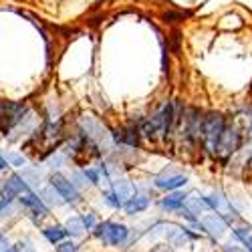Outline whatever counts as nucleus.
Instances as JSON below:
<instances>
[{
	"instance_id": "obj_24",
	"label": "nucleus",
	"mask_w": 252,
	"mask_h": 252,
	"mask_svg": "<svg viewBox=\"0 0 252 252\" xmlns=\"http://www.w3.org/2000/svg\"><path fill=\"white\" fill-rule=\"evenodd\" d=\"M83 176L89 178V180H91V184H99V174H97L95 170H91V167H87V170L83 172Z\"/></svg>"
},
{
	"instance_id": "obj_7",
	"label": "nucleus",
	"mask_w": 252,
	"mask_h": 252,
	"mask_svg": "<svg viewBox=\"0 0 252 252\" xmlns=\"http://www.w3.org/2000/svg\"><path fill=\"white\" fill-rule=\"evenodd\" d=\"M25 192H29V186H27V182H25V178L23 176H10L8 178V182L2 186V196L6 198V200H14L16 196H20V194H25Z\"/></svg>"
},
{
	"instance_id": "obj_29",
	"label": "nucleus",
	"mask_w": 252,
	"mask_h": 252,
	"mask_svg": "<svg viewBox=\"0 0 252 252\" xmlns=\"http://www.w3.org/2000/svg\"><path fill=\"white\" fill-rule=\"evenodd\" d=\"M75 180H79L77 186H87V182H83V176L81 174H75Z\"/></svg>"
},
{
	"instance_id": "obj_4",
	"label": "nucleus",
	"mask_w": 252,
	"mask_h": 252,
	"mask_svg": "<svg viewBox=\"0 0 252 252\" xmlns=\"http://www.w3.org/2000/svg\"><path fill=\"white\" fill-rule=\"evenodd\" d=\"M206 204H208L210 208H214V210H216V214H218L224 222H234V220L238 218V216H236V210L230 206L228 198H226L222 192L210 194V196L206 198Z\"/></svg>"
},
{
	"instance_id": "obj_14",
	"label": "nucleus",
	"mask_w": 252,
	"mask_h": 252,
	"mask_svg": "<svg viewBox=\"0 0 252 252\" xmlns=\"http://www.w3.org/2000/svg\"><path fill=\"white\" fill-rule=\"evenodd\" d=\"M202 119L198 117V111H192V117H188V127H186V133L192 141H196L200 135H202Z\"/></svg>"
},
{
	"instance_id": "obj_3",
	"label": "nucleus",
	"mask_w": 252,
	"mask_h": 252,
	"mask_svg": "<svg viewBox=\"0 0 252 252\" xmlns=\"http://www.w3.org/2000/svg\"><path fill=\"white\" fill-rule=\"evenodd\" d=\"M240 141H242V135L236 127H224V131L218 139V145H216V154L228 158L230 154H234L240 148Z\"/></svg>"
},
{
	"instance_id": "obj_10",
	"label": "nucleus",
	"mask_w": 252,
	"mask_h": 252,
	"mask_svg": "<svg viewBox=\"0 0 252 252\" xmlns=\"http://www.w3.org/2000/svg\"><path fill=\"white\" fill-rule=\"evenodd\" d=\"M186 184H188V178L182 176V174L159 176V178H156V186L159 188V190H167V192L178 190V188H182V186H186Z\"/></svg>"
},
{
	"instance_id": "obj_22",
	"label": "nucleus",
	"mask_w": 252,
	"mask_h": 252,
	"mask_svg": "<svg viewBox=\"0 0 252 252\" xmlns=\"http://www.w3.org/2000/svg\"><path fill=\"white\" fill-rule=\"evenodd\" d=\"M81 222H83V226H85V230H93V228L97 226V222H95V216H93V214H85V216H81Z\"/></svg>"
},
{
	"instance_id": "obj_12",
	"label": "nucleus",
	"mask_w": 252,
	"mask_h": 252,
	"mask_svg": "<svg viewBox=\"0 0 252 252\" xmlns=\"http://www.w3.org/2000/svg\"><path fill=\"white\" fill-rule=\"evenodd\" d=\"M165 236H167V242H170L172 246H184L188 242V238H190L188 230L180 228V226H170V230L165 232Z\"/></svg>"
},
{
	"instance_id": "obj_26",
	"label": "nucleus",
	"mask_w": 252,
	"mask_h": 252,
	"mask_svg": "<svg viewBox=\"0 0 252 252\" xmlns=\"http://www.w3.org/2000/svg\"><path fill=\"white\" fill-rule=\"evenodd\" d=\"M12 202L10 200H6L4 196H2V190H0V212H2V210H6V206H10Z\"/></svg>"
},
{
	"instance_id": "obj_18",
	"label": "nucleus",
	"mask_w": 252,
	"mask_h": 252,
	"mask_svg": "<svg viewBox=\"0 0 252 252\" xmlns=\"http://www.w3.org/2000/svg\"><path fill=\"white\" fill-rule=\"evenodd\" d=\"M186 206H190V210H188L190 214H202L204 210L208 208L206 200L202 202V200H194V198H188V200H186Z\"/></svg>"
},
{
	"instance_id": "obj_5",
	"label": "nucleus",
	"mask_w": 252,
	"mask_h": 252,
	"mask_svg": "<svg viewBox=\"0 0 252 252\" xmlns=\"http://www.w3.org/2000/svg\"><path fill=\"white\" fill-rule=\"evenodd\" d=\"M51 186L59 192V196L63 198V202H69V204H77L81 200V194L77 190V186L73 182H69L65 176L61 174H55L51 178Z\"/></svg>"
},
{
	"instance_id": "obj_11",
	"label": "nucleus",
	"mask_w": 252,
	"mask_h": 252,
	"mask_svg": "<svg viewBox=\"0 0 252 252\" xmlns=\"http://www.w3.org/2000/svg\"><path fill=\"white\" fill-rule=\"evenodd\" d=\"M123 208H125L127 214H139V212H143V210L150 208V198L148 196H131L127 202L123 204Z\"/></svg>"
},
{
	"instance_id": "obj_21",
	"label": "nucleus",
	"mask_w": 252,
	"mask_h": 252,
	"mask_svg": "<svg viewBox=\"0 0 252 252\" xmlns=\"http://www.w3.org/2000/svg\"><path fill=\"white\" fill-rule=\"evenodd\" d=\"M103 198H105V202H107L111 208H121V206H123V204L119 202V198H117L113 192H105V194H103Z\"/></svg>"
},
{
	"instance_id": "obj_23",
	"label": "nucleus",
	"mask_w": 252,
	"mask_h": 252,
	"mask_svg": "<svg viewBox=\"0 0 252 252\" xmlns=\"http://www.w3.org/2000/svg\"><path fill=\"white\" fill-rule=\"evenodd\" d=\"M57 252H77V244L75 242H61Z\"/></svg>"
},
{
	"instance_id": "obj_30",
	"label": "nucleus",
	"mask_w": 252,
	"mask_h": 252,
	"mask_svg": "<svg viewBox=\"0 0 252 252\" xmlns=\"http://www.w3.org/2000/svg\"><path fill=\"white\" fill-rule=\"evenodd\" d=\"M6 165H8V163L4 161V158H2V156H0V172H2V170H4V167H6Z\"/></svg>"
},
{
	"instance_id": "obj_9",
	"label": "nucleus",
	"mask_w": 252,
	"mask_h": 252,
	"mask_svg": "<svg viewBox=\"0 0 252 252\" xmlns=\"http://www.w3.org/2000/svg\"><path fill=\"white\" fill-rule=\"evenodd\" d=\"M20 204L23 206H27V208H31L34 214H40V216H47L49 214V208L45 206V202H43V198H38V196H34V194H31V192H25V194H20Z\"/></svg>"
},
{
	"instance_id": "obj_25",
	"label": "nucleus",
	"mask_w": 252,
	"mask_h": 252,
	"mask_svg": "<svg viewBox=\"0 0 252 252\" xmlns=\"http://www.w3.org/2000/svg\"><path fill=\"white\" fill-rule=\"evenodd\" d=\"M150 252H174V248H172V244H158Z\"/></svg>"
},
{
	"instance_id": "obj_2",
	"label": "nucleus",
	"mask_w": 252,
	"mask_h": 252,
	"mask_svg": "<svg viewBox=\"0 0 252 252\" xmlns=\"http://www.w3.org/2000/svg\"><path fill=\"white\" fill-rule=\"evenodd\" d=\"M224 117L220 113H210L204 123H202V137L206 141V148L210 154H216V145H218V139L224 131Z\"/></svg>"
},
{
	"instance_id": "obj_8",
	"label": "nucleus",
	"mask_w": 252,
	"mask_h": 252,
	"mask_svg": "<svg viewBox=\"0 0 252 252\" xmlns=\"http://www.w3.org/2000/svg\"><path fill=\"white\" fill-rule=\"evenodd\" d=\"M202 228L208 234H212L214 238H222L226 232V222L218 214H206L202 218Z\"/></svg>"
},
{
	"instance_id": "obj_20",
	"label": "nucleus",
	"mask_w": 252,
	"mask_h": 252,
	"mask_svg": "<svg viewBox=\"0 0 252 252\" xmlns=\"http://www.w3.org/2000/svg\"><path fill=\"white\" fill-rule=\"evenodd\" d=\"M2 158H4V161H6V163H10V165H14V167H23V165L27 163V159H25L23 156L12 154V152H6Z\"/></svg>"
},
{
	"instance_id": "obj_19",
	"label": "nucleus",
	"mask_w": 252,
	"mask_h": 252,
	"mask_svg": "<svg viewBox=\"0 0 252 252\" xmlns=\"http://www.w3.org/2000/svg\"><path fill=\"white\" fill-rule=\"evenodd\" d=\"M43 196H45V200H47L51 206H61V204H63V198L59 196V192L55 190L53 186H49L47 190H43Z\"/></svg>"
},
{
	"instance_id": "obj_16",
	"label": "nucleus",
	"mask_w": 252,
	"mask_h": 252,
	"mask_svg": "<svg viewBox=\"0 0 252 252\" xmlns=\"http://www.w3.org/2000/svg\"><path fill=\"white\" fill-rule=\"evenodd\" d=\"M43 234H45V238H47L49 242L57 244V242H61L63 238L67 236V230L63 228V226H49V228L43 230Z\"/></svg>"
},
{
	"instance_id": "obj_27",
	"label": "nucleus",
	"mask_w": 252,
	"mask_h": 252,
	"mask_svg": "<svg viewBox=\"0 0 252 252\" xmlns=\"http://www.w3.org/2000/svg\"><path fill=\"white\" fill-rule=\"evenodd\" d=\"M226 252H248V250L238 248V246H232V244H228V246H226Z\"/></svg>"
},
{
	"instance_id": "obj_17",
	"label": "nucleus",
	"mask_w": 252,
	"mask_h": 252,
	"mask_svg": "<svg viewBox=\"0 0 252 252\" xmlns=\"http://www.w3.org/2000/svg\"><path fill=\"white\" fill-rule=\"evenodd\" d=\"M65 230H67V234H71V236H81V234H83V230H85V226H83L81 218L73 216V218H69V220H67Z\"/></svg>"
},
{
	"instance_id": "obj_1",
	"label": "nucleus",
	"mask_w": 252,
	"mask_h": 252,
	"mask_svg": "<svg viewBox=\"0 0 252 252\" xmlns=\"http://www.w3.org/2000/svg\"><path fill=\"white\" fill-rule=\"evenodd\" d=\"M93 232L99 240H103L105 244H111V246H123L129 238V230L127 226L123 224H115V222H103L97 224L93 228Z\"/></svg>"
},
{
	"instance_id": "obj_15",
	"label": "nucleus",
	"mask_w": 252,
	"mask_h": 252,
	"mask_svg": "<svg viewBox=\"0 0 252 252\" xmlns=\"http://www.w3.org/2000/svg\"><path fill=\"white\" fill-rule=\"evenodd\" d=\"M113 194L119 198V202L121 200H129L131 194H133V188H131V184L127 180H115L113 182Z\"/></svg>"
},
{
	"instance_id": "obj_13",
	"label": "nucleus",
	"mask_w": 252,
	"mask_h": 252,
	"mask_svg": "<svg viewBox=\"0 0 252 252\" xmlns=\"http://www.w3.org/2000/svg\"><path fill=\"white\" fill-rule=\"evenodd\" d=\"M186 200H188V196L186 194H182V192H174V194H170V196H165L163 200H161V208L163 210H180V208H184L186 206Z\"/></svg>"
},
{
	"instance_id": "obj_6",
	"label": "nucleus",
	"mask_w": 252,
	"mask_h": 252,
	"mask_svg": "<svg viewBox=\"0 0 252 252\" xmlns=\"http://www.w3.org/2000/svg\"><path fill=\"white\" fill-rule=\"evenodd\" d=\"M81 127L85 129L87 139L95 141L97 145H105V148L109 145V133L105 131L93 117H83V119H81Z\"/></svg>"
},
{
	"instance_id": "obj_28",
	"label": "nucleus",
	"mask_w": 252,
	"mask_h": 252,
	"mask_svg": "<svg viewBox=\"0 0 252 252\" xmlns=\"http://www.w3.org/2000/svg\"><path fill=\"white\" fill-rule=\"evenodd\" d=\"M23 248H25L23 244H16V246H12V248H8V250H4V252H20Z\"/></svg>"
}]
</instances>
